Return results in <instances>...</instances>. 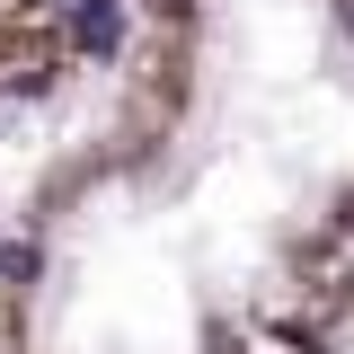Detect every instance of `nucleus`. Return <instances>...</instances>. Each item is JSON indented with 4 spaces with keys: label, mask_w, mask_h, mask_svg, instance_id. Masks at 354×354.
<instances>
[{
    "label": "nucleus",
    "mask_w": 354,
    "mask_h": 354,
    "mask_svg": "<svg viewBox=\"0 0 354 354\" xmlns=\"http://www.w3.org/2000/svg\"><path fill=\"white\" fill-rule=\"evenodd\" d=\"M354 0H124L106 106L0 230V354H346Z\"/></svg>",
    "instance_id": "nucleus-1"
},
{
    "label": "nucleus",
    "mask_w": 354,
    "mask_h": 354,
    "mask_svg": "<svg viewBox=\"0 0 354 354\" xmlns=\"http://www.w3.org/2000/svg\"><path fill=\"white\" fill-rule=\"evenodd\" d=\"M124 18V0H0V97H44Z\"/></svg>",
    "instance_id": "nucleus-2"
}]
</instances>
